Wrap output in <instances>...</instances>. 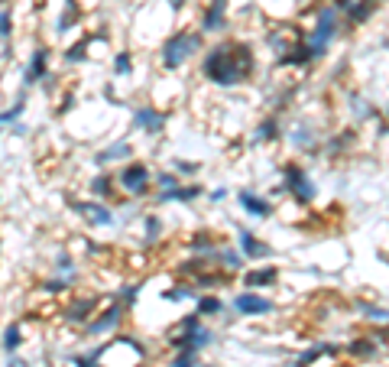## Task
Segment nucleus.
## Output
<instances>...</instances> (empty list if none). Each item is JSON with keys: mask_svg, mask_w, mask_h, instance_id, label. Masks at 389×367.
Returning <instances> with one entry per match:
<instances>
[{"mask_svg": "<svg viewBox=\"0 0 389 367\" xmlns=\"http://www.w3.org/2000/svg\"><path fill=\"white\" fill-rule=\"evenodd\" d=\"M72 364H75V367H104V364H101V361H97V357H91V355H82V357H75Z\"/></svg>", "mask_w": 389, "mask_h": 367, "instance_id": "nucleus-41", "label": "nucleus"}, {"mask_svg": "<svg viewBox=\"0 0 389 367\" xmlns=\"http://www.w3.org/2000/svg\"><path fill=\"white\" fill-rule=\"evenodd\" d=\"M169 7H172V10H182V7H185V3H189V0H166Z\"/></svg>", "mask_w": 389, "mask_h": 367, "instance_id": "nucleus-45", "label": "nucleus"}, {"mask_svg": "<svg viewBox=\"0 0 389 367\" xmlns=\"http://www.w3.org/2000/svg\"><path fill=\"white\" fill-rule=\"evenodd\" d=\"M237 202H240V208L247 211V215H253V218H269V215H273L269 198H263V195L253 192V189H243V192L237 195Z\"/></svg>", "mask_w": 389, "mask_h": 367, "instance_id": "nucleus-14", "label": "nucleus"}, {"mask_svg": "<svg viewBox=\"0 0 389 367\" xmlns=\"http://www.w3.org/2000/svg\"><path fill=\"white\" fill-rule=\"evenodd\" d=\"M237 250L243 254V260H266V257H273V247H269L266 241H260V234L247 231V227H240V231H237Z\"/></svg>", "mask_w": 389, "mask_h": 367, "instance_id": "nucleus-9", "label": "nucleus"}, {"mask_svg": "<svg viewBox=\"0 0 389 367\" xmlns=\"http://www.w3.org/2000/svg\"><path fill=\"white\" fill-rule=\"evenodd\" d=\"M283 185L298 205H312L318 198V185L312 182V176H308L298 162H285L283 166Z\"/></svg>", "mask_w": 389, "mask_h": 367, "instance_id": "nucleus-5", "label": "nucleus"}, {"mask_svg": "<svg viewBox=\"0 0 389 367\" xmlns=\"http://www.w3.org/2000/svg\"><path fill=\"white\" fill-rule=\"evenodd\" d=\"M189 247L195 250V257H201V260H214V254H218V241H214V234H208V231H195L191 234V241H189Z\"/></svg>", "mask_w": 389, "mask_h": 367, "instance_id": "nucleus-17", "label": "nucleus"}, {"mask_svg": "<svg viewBox=\"0 0 389 367\" xmlns=\"http://www.w3.org/2000/svg\"><path fill=\"white\" fill-rule=\"evenodd\" d=\"M279 137V120L276 117H266L260 127L253 130V143H269V140H276Z\"/></svg>", "mask_w": 389, "mask_h": 367, "instance_id": "nucleus-26", "label": "nucleus"}, {"mask_svg": "<svg viewBox=\"0 0 389 367\" xmlns=\"http://www.w3.org/2000/svg\"><path fill=\"white\" fill-rule=\"evenodd\" d=\"M279 283V267L266 263V267H253V270L243 273V290H266V286H276Z\"/></svg>", "mask_w": 389, "mask_h": 367, "instance_id": "nucleus-13", "label": "nucleus"}, {"mask_svg": "<svg viewBox=\"0 0 389 367\" xmlns=\"http://www.w3.org/2000/svg\"><path fill=\"white\" fill-rule=\"evenodd\" d=\"M201 32H208V36H214V32H224L227 30V17L224 13H214V10H205L201 13Z\"/></svg>", "mask_w": 389, "mask_h": 367, "instance_id": "nucleus-22", "label": "nucleus"}, {"mask_svg": "<svg viewBox=\"0 0 389 367\" xmlns=\"http://www.w3.org/2000/svg\"><path fill=\"white\" fill-rule=\"evenodd\" d=\"M23 114H26V97L20 95V97H17V104H13L10 111H0V127H3V124H17Z\"/></svg>", "mask_w": 389, "mask_h": 367, "instance_id": "nucleus-31", "label": "nucleus"}, {"mask_svg": "<svg viewBox=\"0 0 389 367\" xmlns=\"http://www.w3.org/2000/svg\"><path fill=\"white\" fill-rule=\"evenodd\" d=\"M7 367H30V361H23V357L10 355V361H7Z\"/></svg>", "mask_w": 389, "mask_h": 367, "instance_id": "nucleus-43", "label": "nucleus"}, {"mask_svg": "<svg viewBox=\"0 0 389 367\" xmlns=\"http://www.w3.org/2000/svg\"><path fill=\"white\" fill-rule=\"evenodd\" d=\"M146 238L149 241H159V231H162V221H159V215H146Z\"/></svg>", "mask_w": 389, "mask_h": 367, "instance_id": "nucleus-40", "label": "nucleus"}, {"mask_svg": "<svg viewBox=\"0 0 389 367\" xmlns=\"http://www.w3.org/2000/svg\"><path fill=\"white\" fill-rule=\"evenodd\" d=\"M88 46H91V36H84L82 43L68 46V49H65V62H68V65H78V62H84V59H88Z\"/></svg>", "mask_w": 389, "mask_h": 367, "instance_id": "nucleus-29", "label": "nucleus"}, {"mask_svg": "<svg viewBox=\"0 0 389 367\" xmlns=\"http://www.w3.org/2000/svg\"><path fill=\"white\" fill-rule=\"evenodd\" d=\"M114 179H111V176L107 173H101V176H95V179H91V195H95V198H111V195H114Z\"/></svg>", "mask_w": 389, "mask_h": 367, "instance_id": "nucleus-28", "label": "nucleus"}, {"mask_svg": "<svg viewBox=\"0 0 389 367\" xmlns=\"http://www.w3.org/2000/svg\"><path fill=\"white\" fill-rule=\"evenodd\" d=\"M198 53H201V32L179 30L162 43V49H159V65H162L166 72H175V68H182V65L189 62V59H195Z\"/></svg>", "mask_w": 389, "mask_h": 367, "instance_id": "nucleus-3", "label": "nucleus"}, {"mask_svg": "<svg viewBox=\"0 0 389 367\" xmlns=\"http://www.w3.org/2000/svg\"><path fill=\"white\" fill-rule=\"evenodd\" d=\"M72 208L91 227H111L114 225V211H111L107 205H101V202H72Z\"/></svg>", "mask_w": 389, "mask_h": 367, "instance_id": "nucleus-11", "label": "nucleus"}, {"mask_svg": "<svg viewBox=\"0 0 389 367\" xmlns=\"http://www.w3.org/2000/svg\"><path fill=\"white\" fill-rule=\"evenodd\" d=\"M348 351L354 357H367V355H377V341H370V338H357V341H350Z\"/></svg>", "mask_w": 389, "mask_h": 367, "instance_id": "nucleus-32", "label": "nucleus"}, {"mask_svg": "<svg viewBox=\"0 0 389 367\" xmlns=\"http://www.w3.org/2000/svg\"><path fill=\"white\" fill-rule=\"evenodd\" d=\"M95 309H97V299L95 296H75V299H68L65 303V309H62V315H65V322H75V325H88L91 322V315H95Z\"/></svg>", "mask_w": 389, "mask_h": 367, "instance_id": "nucleus-10", "label": "nucleus"}, {"mask_svg": "<svg viewBox=\"0 0 389 367\" xmlns=\"http://www.w3.org/2000/svg\"><path fill=\"white\" fill-rule=\"evenodd\" d=\"M191 296H195L191 286H172V290L162 292V303H185V299H191Z\"/></svg>", "mask_w": 389, "mask_h": 367, "instance_id": "nucleus-33", "label": "nucleus"}, {"mask_svg": "<svg viewBox=\"0 0 389 367\" xmlns=\"http://www.w3.org/2000/svg\"><path fill=\"white\" fill-rule=\"evenodd\" d=\"M211 341H214V332H211V328H205V325H198V328H195V332L182 341L179 351H195V355H198V351H205Z\"/></svg>", "mask_w": 389, "mask_h": 367, "instance_id": "nucleus-19", "label": "nucleus"}, {"mask_svg": "<svg viewBox=\"0 0 389 367\" xmlns=\"http://www.w3.org/2000/svg\"><path fill=\"white\" fill-rule=\"evenodd\" d=\"M124 315H126V305L120 303V299H114L104 312H97V319H91V322L84 325V332H88V335H95V338L97 335H111V332L117 335V328H120V322H124Z\"/></svg>", "mask_w": 389, "mask_h": 367, "instance_id": "nucleus-6", "label": "nucleus"}, {"mask_svg": "<svg viewBox=\"0 0 389 367\" xmlns=\"http://www.w3.org/2000/svg\"><path fill=\"white\" fill-rule=\"evenodd\" d=\"M201 195H205V185L189 182V185H179V189H172V192L156 195V202H159V205H166V202H182V205H189V202L201 198Z\"/></svg>", "mask_w": 389, "mask_h": 367, "instance_id": "nucleus-16", "label": "nucleus"}, {"mask_svg": "<svg viewBox=\"0 0 389 367\" xmlns=\"http://www.w3.org/2000/svg\"><path fill=\"white\" fill-rule=\"evenodd\" d=\"M172 169H175V176H195V173H198V162L172 160Z\"/></svg>", "mask_w": 389, "mask_h": 367, "instance_id": "nucleus-38", "label": "nucleus"}, {"mask_svg": "<svg viewBox=\"0 0 389 367\" xmlns=\"http://www.w3.org/2000/svg\"><path fill=\"white\" fill-rule=\"evenodd\" d=\"M20 348H23V328H20V322H10L3 328V351H7V355H17Z\"/></svg>", "mask_w": 389, "mask_h": 367, "instance_id": "nucleus-24", "label": "nucleus"}, {"mask_svg": "<svg viewBox=\"0 0 389 367\" xmlns=\"http://www.w3.org/2000/svg\"><path fill=\"white\" fill-rule=\"evenodd\" d=\"M10 36H13V13L3 7V10H0V39L7 43Z\"/></svg>", "mask_w": 389, "mask_h": 367, "instance_id": "nucleus-35", "label": "nucleus"}, {"mask_svg": "<svg viewBox=\"0 0 389 367\" xmlns=\"http://www.w3.org/2000/svg\"><path fill=\"white\" fill-rule=\"evenodd\" d=\"M166 111L159 108H149V104H143V108H133V127L143 130L146 137H159L162 133V127H166Z\"/></svg>", "mask_w": 389, "mask_h": 367, "instance_id": "nucleus-8", "label": "nucleus"}, {"mask_svg": "<svg viewBox=\"0 0 389 367\" xmlns=\"http://www.w3.org/2000/svg\"><path fill=\"white\" fill-rule=\"evenodd\" d=\"M363 312H367L370 322H389V309H379V305H363Z\"/></svg>", "mask_w": 389, "mask_h": 367, "instance_id": "nucleus-39", "label": "nucleus"}, {"mask_svg": "<svg viewBox=\"0 0 389 367\" xmlns=\"http://www.w3.org/2000/svg\"><path fill=\"white\" fill-rule=\"evenodd\" d=\"M292 143L298 147V150H315V147H318V133H312V127H305V124H302V127L292 130Z\"/></svg>", "mask_w": 389, "mask_h": 367, "instance_id": "nucleus-27", "label": "nucleus"}, {"mask_svg": "<svg viewBox=\"0 0 389 367\" xmlns=\"http://www.w3.org/2000/svg\"><path fill=\"white\" fill-rule=\"evenodd\" d=\"M169 367H198V355H195V351H179L175 361H172Z\"/></svg>", "mask_w": 389, "mask_h": 367, "instance_id": "nucleus-37", "label": "nucleus"}, {"mask_svg": "<svg viewBox=\"0 0 389 367\" xmlns=\"http://www.w3.org/2000/svg\"><path fill=\"white\" fill-rule=\"evenodd\" d=\"M256 72V55L247 43L237 39H224V43L211 46L205 59H201V75L218 88H237Z\"/></svg>", "mask_w": 389, "mask_h": 367, "instance_id": "nucleus-1", "label": "nucleus"}, {"mask_svg": "<svg viewBox=\"0 0 389 367\" xmlns=\"http://www.w3.org/2000/svg\"><path fill=\"white\" fill-rule=\"evenodd\" d=\"M214 260H221L227 273H234V270H240V267H243V254H240V250H231V247H224V244L218 247Z\"/></svg>", "mask_w": 389, "mask_h": 367, "instance_id": "nucleus-25", "label": "nucleus"}, {"mask_svg": "<svg viewBox=\"0 0 389 367\" xmlns=\"http://www.w3.org/2000/svg\"><path fill=\"white\" fill-rule=\"evenodd\" d=\"M195 312H198L201 319H208V315H221L224 312L221 296H198V299H195Z\"/></svg>", "mask_w": 389, "mask_h": 367, "instance_id": "nucleus-23", "label": "nucleus"}, {"mask_svg": "<svg viewBox=\"0 0 389 367\" xmlns=\"http://www.w3.org/2000/svg\"><path fill=\"white\" fill-rule=\"evenodd\" d=\"M224 198H227V189H214L211 192V202H224Z\"/></svg>", "mask_w": 389, "mask_h": 367, "instance_id": "nucleus-44", "label": "nucleus"}, {"mask_svg": "<svg viewBox=\"0 0 389 367\" xmlns=\"http://www.w3.org/2000/svg\"><path fill=\"white\" fill-rule=\"evenodd\" d=\"M325 355H337V348L334 345H318V348H308L305 355H298L289 367H312L318 361V357H325Z\"/></svg>", "mask_w": 389, "mask_h": 367, "instance_id": "nucleus-21", "label": "nucleus"}, {"mask_svg": "<svg viewBox=\"0 0 389 367\" xmlns=\"http://www.w3.org/2000/svg\"><path fill=\"white\" fill-rule=\"evenodd\" d=\"M205 10H214V13H224V17H227V0H211Z\"/></svg>", "mask_w": 389, "mask_h": 367, "instance_id": "nucleus-42", "label": "nucleus"}, {"mask_svg": "<svg viewBox=\"0 0 389 367\" xmlns=\"http://www.w3.org/2000/svg\"><path fill=\"white\" fill-rule=\"evenodd\" d=\"M137 296H140V286H137V283H130V286H124V290L117 292V299H120V303H124L126 309L137 303Z\"/></svg>", "mask_w": 389, "mask_h": 367, "instance_id": "nucleus-36", "label": "nucleus"}, {"mask_svg": "<svg viewBox=\"0 0 389 367\" xmlns=\"http://www.w3.org/2000/svg\"><path fill=\"white\" fill-rule=\"evenodd\" d=\"M276 305L269 296H260V292L253 290H243L234 296V312L237 315H269Z\"/></svg>", "mask_w": 389, "mask_h": 367, "instance_id": "nucleus-7", "label": "nucleus"}, {"mask_svg": "<svg viewBox=\"0 0 389 367\" xmlns=\"http://www.w3.org/2000/svg\"><path fill=\"white\" fill-rule=\"evenodd\" d=\"M379 7V0H354L350 3V10H348V23L350 26H360V23H367L373 13H377Z\"/></svg>", "mask_w": 389, "mask_h": 367, "instance_id": "nucleus-18", "label": "nucleus"}, {"mask_svg": "<svg viewBox=\"0 0 389 367\" xmlns=\"http://www.w3.org/2000/svg\"><path fill=\"white\" fill-rule=\"evenodd\" d=\"M117 189L124 195H130V198H143V195H149V189H153V173H149L146 162L140 160H130L120 166V173L114 176Z\"/></svg>", "mask_w": 389, "mask_h": 367, "instance_id": "nucleus-4", "label": "nucleus"}, {"mask_svg": "<svg viewBox=\"0 0 389 367\" xmlns=\"http://www.w3.org/2000/svg\"><path fill=\"white\" fill-rule=\"evenodd\" d=\"M46 75H49V49H46V46H39V49H32L30 65H26V72H23V88L39 85Z\"/></svg>", "mask_w": 389, "mask_h": 367, "instance_id": "nucleus-12", "label": "nucleus"}, {"mask_svg": "<svg viewBox=\"0 0 389 367\" xmlns=\"http://www.w3.org/2000/svg\"><path fill=\"white\" fill-rule=\"evenodd\" d=\"M130 72H133L130 53H117V55H114V75H130Z\"/></svg>", "mask_w": 389, "mask_h": 367, "instance_id": "nucleus-34", "label": "nucleus"}, {"mask_svg": "<svg viewBox=\"0 0 389 367\" xmlns=\"http://www.w3.org/2000/svg\"><path fill=\"white\" fill-rule=\"evenodd\" d=\"M337 32H341V13L334 10V3H328V7H321V10H318L315 26L302 36V43H305L308 59H312V62L328 53V46L334 43Z\"/></svg>", "mask_w": 389, "mask_h": 367, "instance_id": "nucleus-2", "label": "nucleus"}, {"mask_svg": "<svg viewBox=\"0 0 389 367\" xmlns=\"http://www.w3.org/2000/svg\"><path fill=\"white\" fill-rule=\"evenodd\" d=\"M386 114H389V108H386Z\"/></svg>", "mask_w": 389, "mask_h": 367, "instance_id": "nucleus-46", "label": "nucleus"}, {"mask_svg": "<svg viewBox=\"0 0 389 367\" xmlns=\"http://www.w3.org/2000/svg\"><path fill=\"white\" fill-rule=\"evenodd\" d=\"M120 160H133V143L130 140H117L95 153V166H111V162H120Z\"/></svg>", "mask_w": 389, "mask_h": 367, "instance_id": "nucleus-15", "label": "nucleus"}, {"mask_svg": "<svg viewBox=\"0 0 389 367\" xmlns=\"http://www.w3.org/2000/svg\"><path fill=\"white\" fill-rule=\"evenodd\" d=\"M82 20V10H78V0H65V10H62V17H59V23H55V32H68L75 26V23Z\"/></svg>", "mask_w": 389, "mask_h": 367, "instance_id": "nucleus-20", "label": "nucleus"}, {"mask_svg": "<svg viewBox=\"0 0 389 367\" xmlns=\"http://www.w3.org/2000/svg\"><path fill=\"white\" fill-rule=\"evenodd\" d=\"M153 185H156V195H162V192H172V189H179V176L175 173H159V176H153Z\"/></svg>", "mask_w": 389, "mask_h": 367, "instance_id": "nucleus-30", "label": "nucleus"}]
</instances>
